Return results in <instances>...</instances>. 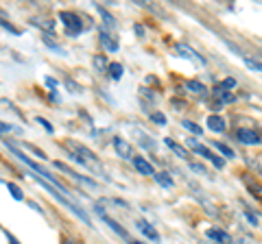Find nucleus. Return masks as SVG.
I'll return each mask as SVG.
<instances>
[{
  "label": "nucleus",
  "mask_w": 262,
  "mask_h": 244,
  "mask_svg": "<svg viewBox=\"0 0 262 244\" xmlns=\"http://www.w3.org/2000/svg\"><path fill=\"white\" fill-rule=\"evenodd\" d=\"M59 20H62L64 27L68 29V35H72V37L83 30V24H81V20H79V15H74L70 11H62L59 13Z\"/></svg>",
  "instance_id": "f257e3e1"
},
{
  "label": "nucleus",
  "mask_w": 262,
  "mask_h": 244,
  "mask_svg": "<svg viewBox=\"0 0 262 244\" xmlns=\"http://www.w3.org/2000/svg\"><path fill=\"white\" fill-rule=\"evenodd\" d=\"M175 53H177L179 57H184V59H193V61H196V63H201V65L205 63L203 57H199L195 50H190L188 46H184V44H177V46H175Z\"/></svg>",
  "instance_id": "f03ea898"
},
{
  "label": "nucleus",
  "mask_w": 262,
  "mask_h": 244,
  "mask_svg": "<svg viewBox=\"0 0 262 244\" xmlns=\"http://www.w3.org/2000/svg\"><path fill=\"white\" fill-rule=\"evenodd\" d=\"M131 161H133L135 170H138L140 175H144V177H153V175H155L153 166H151L147 159H142V157H131Z\"/></svg>",
  "instance_id": "7ed1b4c3"
},
{
  "label": "nucleus",
  "mask_w": 262,
  "mask_h": 244,
  "mask_svg": "<svg viewBox=\"0 0 262 244\" xmlns=\"http://www.w3.org/2000/svg\"><path fill=\"white\" fill-rule=\"evenodd\" d=\"M114 149L123 159H131V144L125 142L123 137H114Z\"/></svg>",
  "instance_id": "20e7f679"
},
{
  "label": "nucleus",
  "mask_w": 262,
  "mask_h": 244,
  "mask_svg": "<svg viewBox=\"0 0 262 244\" xmlns=\"http://www.w3.org/2000/svg\"><path fill=\"white\" fill-rule=\"evenodd\" d=\"M236 135H238V140L243 142V144H260V135L251 129H238Z\"/></svg>",
  "instance_id": "39448f33"
},
{
  "label": "nucleus",
  "mask_w": 262,
  "mask_h": 244,
  "mask_svg": "<svg viewBox=\"0 0 262 244\" xmlns=\"http://www.w3.org/2000/svg\"><path fill=\"white\" fill-rule=\"evenodd\" d=\"M208 129L210 131H214V133H223L225 131V120L221 118V116H216V114H212V116H208Z\"/></svg>",
  "instance_id": "423d86ee"
},
{
  "label": "nucleus",
  "mask_w": 262,
  "mask_h": 244,
  "mask_svg": "<svg viewBox=\"0 0 262 244\" xmlns=\"http://www.w3.org/2000/svg\"><path fill=\"white\" fill-rule=\"evenodd\" d=\"M98 35H100V44H103L105 48L109 50V53H116V50H118V42H116V39H112V35H109L107 30L100 29V30H98Z\"/></svg>",
  "instance_id": "0eeeda50"
},
{
  "label": "nucleus",
  "mask_w": 262,
  "mask_h": 244,
  "mask_svg": "<svg viewBox=\"0 0 262 244\" xmlns=\"http://www.w3.org/2000/svg\"><path fill=\"white\" fill-rule=\"evenodd\" d=\"M208 238L214 240V242H219V244H229L231 242V238L225 231H221V229H208Z\"/></svg>",
  "instance_id": "6e6552de"
},
{
  "label": "nucleus",
  "mask_w": 262,
  "mask_h": 244,
  "mask_svg": "<svg viewBox=\"0 0 262 244\" xmlns=\"http://www.w3.org/2000/svg\"><path fill=\"white\" fill-rule=\"evenodd\" d=\"M186 142H188V146H190V149H193V151L196 152V155L205 157V159H212V152H210L208 149H205L203 144H196V142L193 140V137H188V140H186Z\"/></svg>",
  "instance_id": "1a4fd4ad"
},
{
  "label": "nucleus",
  "mask_w": 262,
  "mask_h": 244,
  "mask_svg": "<svg viewBox=\"0 0 262 244\" xmlns=\"http://www.w3.org/2000/svg\"><path fill=\"white\" fill-rule=\"evenodd\" d=\"M186 90H190L193 94L196 96H208V90H205V85L203 83H199V81H186Z\"/></svg>",
  "instance_id": "9d476101"
},
{
  "label": "nucleus",
  "mask_w": 262,
  "mask_h": 244,
  "mask_svg": "<svg viewBox=\"0 0 262 244\" xmlns=\"http://www.w3.org/2000/svg\"><path fill=\"white\" fill-rule=\"evenodd\" d=\"M164 142H166V146H168V149H170V151L175 152V155H179L181 159H188V151H186L184 146H179L177 142H175V140H170V137H166Z\"/></svg>",
  "instance_id": "9b49d317"
},
{
  "label": "nucleus",
  "mask_w": 262,
  "mask_h": 244,
  "mask_svg": "<svg viewBox=\"0 0 262 244\" xmlns=\"http://www.w3.org/2000/svg\"><path fill=\"white\" fill-rule=\"evenodd\" d=\"M55 168H59V170H62V172H68V175H70V177H72V179H77V181H81V183H83V185H88V187H94V183H92V181H90V179H85V177H79V175H77V172H72V170H70V168H68V166H64V164H55Z\"/></svg>",
  "instance_id": "f8f14e48"
},
{
  "label": "nucleus",
  "mask_w": 262,
  "mask_h": 244,
  "mask_svg": "<svg viewBox=\"0 0 262 244\" xmlns=\"http://www.w3.org/2000/svg\"><path fill=\"white\" fill-rule=\"evenodd\" d=\"M138 227H140V231H142L144 236L149 238V240H153V242H158V240H160V236L153 231V227H151L147 220H138Z\"/></svg>",
  "instance_id": "ddd939ff"
},
{
  "label": "nucleus",
  "mask_w": 262,
  "mask_h": 244,
  "mask_svg": "<svg viewBox=\"0 0 262 244\" xmlns=\"http://www.w3.org/2000/svg\"><path fill=\"white\" fill-rule=\"evenodd\" d=\"M100 216H103V220H105V225H107V227H112V229H114V231H116V233H118V236H120V238H125V240H127V238H129V236H127V231H125V229H123V227H120V225H118V222H116V220H112V218H109V216H105V214H100Z\"/></svg>",
  "instance_id": "4468645a"
},
{
  "label": "nucleus",
  "mask_w": 262,
  "mask_h": 244,
  "mask_svg": "<svg viewBox=\"0 0 262 244\" xmlns=\"http://www.w3.org/2000/svg\"><path fill=\"white\" fill-rule=\"evenodd\" d=\"M153 177H155V181H158L162 187H173V179H170L166 172H155Z\"/></svg>",
  "instance_id": "2eb2a0df"
},
{
  "label": "nucleus",
  "mask_w": 262,
  "mask_h": 244,
  "mask_svg": "<svg viewBox=\"0 0 262 244\" xmlns=\"http://www.w3.org/2000/svg\"><path fill=\"white\" fill-rule=\"evenodd\" d=\"M107 70H109V76H112L114 81H118L120 76H123V65H120V63H109Z\"/></svg>",
  "instance_id": "dca6fc26"
},
{
  "label": "nucleus",
  "mask_w": 262,
  "mask_h": 244,
  "mask_svg": "<svg viewBox=\"0 0 262 244\" xmlns=\"http://www.w3.org/2000/svg\"><path fill=\"white\" fill-rule=\"evenodd\" d=\"M184 129H188L193 135H201V133H203V131H201V126L195 124V122H190V120H184Z\"/></svg>",
  "instance_id": "f3484780"
},
{
  "label": "nucleus",
  "mask_w": 262,
  "mask_h": 244,
  "mask_svg": "<svg viewBox=\"0 0 262 244\" xmlns=\"http://www.w3.org/2000/svg\"><path fill=\"white\" fill-rule=\"evenodd\" d=\"M7 190L11 192V196L16 198V201H22V198H24V196H22V190H20L16 183H7Z\"/></svg>",
  "instance_id": "a211bd4d"
},
{
  "label": "nucleus",
  "mask_w": 262,
  "mask_h": 244,
  "mask_svg": "<svg viewBox=\"0 0 262 244\" xmlns=\"http://www.w3.org/2000/svg\"><path fill=\"white\" fill-rule=\"evenodd\" d=\"M214 146H216V151H219V152H223V155L228 157V159H234V151L228 149L225 144H219V142H214Z\"/></svg>",
  "instance_id": "6ab92c4d"
},
{
  "label": "nucleus",
  "mask_w": 262,
  "mask_h": 244,
  "mask_svg": "<svg viewBox=\"0 0 262 244\" xmlns=\"http://www.w3.org/2000/svg\"><path fill=\"white\" fill-rule=\"evenodd\" d=\"M97 9H98V13H100V15H103V20H105V24H107V27H109V29H114V27H116V22H114V18H112V15H109L107 11H105V9H103V7H97Z\"/></svg>",
  "instance_id": "aec40b11"
},
{
  "label": "nucleus",
  "mask_w": 262,
  "mask_h": 244,
  "mask_svg": "<svg viewBox=\"0 0 262 244\" xmlns=\"http://www.w3.org/2000/svg\"><path fill=\"white\" fill-rule=\"evenodd\" d=\"M149 118L153 120L155 124H166V116H164V114H158V111H155V114H151Z\"/></svg>",
  "instance_id": "412c9836"
},
{
  "label": "nucleus",
  "mask_w": 262,
  "mask_h": 244,
  "mask_svg": "<svg viewBox=\"0 0 262 244\" xmlns=\"http://www.w3.org/2000/svg\"><path fill=\"white\" fill-rule=\"evenodd\" d=\"M236 88V79H225L221 83V90H234Z\"/></svg>",
  "instance_id": "4be33fe9"
},
{
  "label": "nucleus",
  "mask_w": 262,
  "mask_h": 244,
  "mask_svg": "<svg viewBox=\"0 0 262 244\" xmlns=\"http://www.w3.org/2000/svg\"><path fill=\"white\" fill-rule=\"evenodd\" d=\"M249 190L256 192V196H258L260 201H262V185H258V183H249Z\"/></svg>",
  "instance_id": "5701e85b"
},
{
  "label": "nucleus",
  "mask_w": 262,
  "mask_h": 244,
  "mask_svg": "<svg viewBox=\"0 0 262 244\" xmlns=\"http://www.w3.org/2000/svg\"><path fill=\"white\" fill-rule=\"evenodd\" d=\"M37 122H39V124H42V126H44V129H46V131H48V133H53V124H50V122H48V120H44V118H37Z\"/></svg>",
  "instance_id": "b1692460"
},
{
  "label": "nucleus",
  "mask_w": 262,
  "mask_h": 244,
  "mask_svg": "<svg viewBox=\"0 0 262 244\" xmlns=\"http://www.w3.org/2000/svg\"><path fill=\"white\" fill-rule=\"evenodd\" d=\"M210 161H212L216 168H223L225 166V159H221V157H216V155H212V159H210Z\"/></svg>",
  "instance_id": "393cba45"
},
{
  "label": "nucleus",
  "mask_w": 262,
  "mask_h": 244,
  "mask_svg": "<svg viewBox=\"0 0 262 244\" xmlns=\"http://www.w3.org/2000/svg\"><path fill=\"white\" fill-rule=\"evenodd\" d=\"M245 216H247V220H249L254 227L258 225V216H254V214H251V212H245Z\"/></svg>",
  "instance_id": "a878e982"
},
{
  "label": "nucleus",
  "mask_w": 262,
  "mask_h": 244,
  "mask_svg": "<svg viewBox=\"0 0 262 244\" xmlns=\"http://www.w3.org/2000/svg\"><path fill=\"white\" fill-rule=\"evenodd\" d=\"M94 65H97L98 70H105V59L103 57H94Z\"/></svg>",
  "instance_id": "bb28decb"
},
{
  "label": "nucleus",
  "mask_w": 262,
  "mask_h": 244,
  "mask_svg": "<svg viewBox=\"0 0 262 244\" xmlns=\"http://www.w3.org/2000/svg\"><path fill=\"white\" fill-rule=\"evenodd\" d=\"M0 27H4V29H9V30H11V33H16V35H18V29H13V27H11V24H7V22H4V20H0Z\"/></svg>",
  "instance_id": "cd10ccee"
},
{
  "label": "nucleus",
  "mask_w": 262,
  "mask_h": 244,
  "mask_svg": "<svg viewBox=\"0 0 262 244\" xmlns=\"http://www.w3.org/2000/svg\"><path fill=\"white\" fill-rule=\"evenodd\" d=\"M7 131H11V124H4V122H0V135L7 133Z\"/></svg>",
  "instance_id": "c85d7f7f"
},
{
  "label": "nucleus",
  "mask_w": 262,
  "mask_h": 244,
  "mask_svg": "<svg viewBox=\"0 0 262 244\" xmlns=\"http://www.w3.org/2000/svg\"><path fill=\"white\" fill-rule=\"evenodd\" d=\"M193 170H195V172H201V175H205V168L199 166V164H193Z\"/></svg>",
  "instance_id": "c756f323"
},
{
  "label": "nucleus",
  "mask_w": 262,
  "mask_h": 244,
  "mask_svg": "<svg viewBox=\"0 0 262 244\" xmlns=\"http://www.w3.org/2000/svg\"><path fill=\"white\" fill-rule=\"evenodd\" d=\"M7 240H9V244H20V242H18L16 238H13V236H11V233H9V231H7Z\"/></svg>",
  "instance_id": "7c9ffc66"
},
{
  "label": "nucleus",
  "mask_w": 262,
  "mask_h": 244,
  "mask_svg": "<svg viewBox=\"0 0 262 244\" xmlns=\"http://www.w3.org/2000/svg\"><path fill=\"white\" fill-rule=\"evenodd\" d=\"M46 85H48V88H55L57 83H55V79H46Z\"/></svg>",
  "instance_id": "2f4dec72"
},
{
  "label": "nucleus",
  "mask_w": 262,
  "mask_h": 244,
  "mask_svg": "<svg viewBox=\"0 0 262 244\" xmlns=\"http://www.w3.org/2000/svg\"><path fill=\"white\" fill-rule=\"evenodd\" d=\"M64 244H74L72 240H64Z\"/></svg>",
  "instance_id": "473e14b6"
},
{
  "label": "nucleus",
  "mask_w": 262,
  "mask_h": 244,
  "mask_svg": "<svg viewBox=\"0 0 262 244\" xmlns=\"http://www.w3.org/2000/svg\"><path fill=\"white\" fill-rule=\"evenodd\" d=\"M131 244H142V242H131Z\"/></svg>",
  "instance_id": "72a5a7b5"
}]
</instances>
